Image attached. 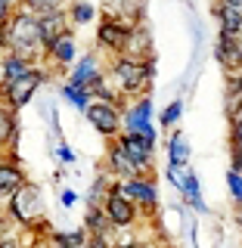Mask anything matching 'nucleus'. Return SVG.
I'll use <instances>...</instances> for the list:
<instances>
[{"instance_id":"c756f323","label":"nucleus","mask_w":242,"mask_h":248,"mask_svg":"<svg viewBox=\"0 0 242 248\" xmlns=\"http://www.w3.org/2000/svg\"><path fill=\"white\" fill-rule=\"evenodd\" d=\"M16 10H19V3H13V0H0V22H10Z\"/></svg>"},{"instance_id":"bb28decb","label":"nucleus","mask_w":242,"mask_h":248,"mask_svg":"<svg viewBox=\"0 0 242 248\" xmlns=\"http://www.w3.org/2000/svg\"><path fill=\"white\" fill-rule=\"evenodd\" d=\"M180 115H183V99H171L165 112H161V127H174L180 121Z\"/></svg>"},{"instance_id":"a878e982","label":"nucleus","mask_w":242,"mask_h":248,"mask_svg":"<svg viewBox=\"0 0 242 248\" xmlns=\"http://www.w3.org/2000/svg\"><path fill=\"white\" fill-rule=\"evenodd\" d=\"M227 189H230L233 205L242 208V170H236V168H230V170H227Z\"/></svg>"},{"instance_id":"0eeeda50","label":"nucleus","mask_w":242,"mask_h":248,"mask_svg":"<svg viewBox=\"0 0 242 248\" xmlns=\"http://www.w3.org/2000/svg\"><path fill=\"white\" fill-rule=\"evenodd\" d=\"M103 211L109 214V220L115 223V230H128V227H134L140 220V208L124 196L115 183H112V189H109V196L103 202Z\"/></svg>"},{"instance_id":"20e7f679","label":"nucleus","mask_w":242,"mask_h":248,"mask_svg":"<svg viewBox=\"0 0 242 248\" xmlns=\"http://www.w3.org/2000/svg\"><path fill=\"white\" fill-rule=\"evenodd\" d=\"M84 118L90 121V127L97 130L99 137H106L109 143L118 140L124 134V108L115 103H106V99H93L90 108L84 112Z\"/></svg>"},{"instance_id":"1a4fd4ad","label":"nucleus","mask_w":242,"mask_h":248,"mask_svg":"<svg viewBox=\"0 0 242 248\" xmlns=\"http://www.w3.org/2000/svg\"><path fill=\"white\" fill-rule=\"evenodd\" d=\"M25 183H28V177H25V170L19 165V155L6 152L3 158H0V205H10V199Z\"/></svg>"},{"instance_id":"6e6552de","label":"nucleus","mask_w":242,"mask_h":248,"mask_svg":"<svg viewBox=\"0 0 242 248\" xmlns=\"http://www.w3.org/2000/svg\"><path fill=\"white\" fill-rule=\"evenodd\" d=\"M115 186L128 196L140 211L152 214L159 208V186H155L152 177H137V180H115Z\"/></svg>"},{"instance_id":"7c9ffc66","label":"nucleus","mask_w":242,"mask_h":248,"mask_svg":"<svg viewBox=\"0 0 242 248\" xmlns=\"http://www.w3.org/2000/svg\"><path fill=\"white\" fill-rule=\"evenodd\" d=\"M112 248H155L152 242H137V239H128V242H118V245H112Z\"/></svg>"},{"instance_id":"6ab92c4d","label":"nucleus","mask_w":242,"mask_h":248,"mask_svg":"<svg viewBox=\"0 0 242 248\" xmlns=\"http://www.w3.org/2000/svg\"><path fill=\"white\" fill-rule=\"evenodd\" d=\"M84 230H87L90 236L106 239V242H109V236H112L115 223L109 220V214L103 211V208H87V214H84Z\"/></svg>"},{"instance_id":"58836bf2","label":"nucleus","mask_w":242,"mask_h":248,"mask_svg":"<svg viewBox=\"0 0 242 248\" xmlns=\"http://www.w3.org/2000/svg\"><path fill=\"white\" fill-rule=\"evenodd\" d=\"M0 158H3V152H0Z\"/></svg>"},{"instance_id":"393cba45","label":"nucleus","mask_w":242,"mask_h":248,"mask_svg":"<svg viewBox=\"0 0 242 248\" xmlns=\"http://www.w3.org/2000/svg\"><path fill=\"white\" fill-rule=\"evenodd\" d=\"M19 6L34 13V16H44V13H53V10H65V0H19Z\"/></svg>"},{"instance_id":"5701e85b","label":"nucleus","mask_w":242,"mask_h":248,"mask_svg":"<svg viewBox=\"0 0 242 248\" xmlns=\"http://www.w3.org/2000/svg\"><path fill=\"white\" fill-rule=\"evenodd\" d=\"M68 10V22H72V25L78 28V25H93V22H97V6L90 3V0H72V3L65 6Z\"/></svg>"},{"instance_id":"4468645a","label":"nucleus","mask_w":242,"mask_h":248,"mask_svg":"<svg viewBox=\"0 0 242 248\" xmlns=\"http://www.w3.org/2000/svg\"><path fill=\"white\" fill-rule=\"evenodd\" d=\"M115 143L121 146L124 152L130 155V158L137 161L140 168L143 170H152V155H155V143L149 137H140V134H128V130H124V134L115 140Z\"/></svg>"},{"instance_id":"39448f33","label":"nucleus","mask_w":242,"mask_h":248,"mask_svg":"<svg viewBox=\"0 0 242 248\" xmlns=\"http://www.w3.org/2000/svg\"><path fill=\"white\" fill-rule=\"evenodd\" d=\"M47 84V65H34L25 78H19L16 84H10V87H0V99H3L10 108H25L31 99H34V93L41 90Z\"/></svg>"},{"instance_id":"9b49d317","label":"nucleus","mask_w":242,"mask_h":248,"mask_svg":"<svg viewBox=\"0 0 242 248\" xmlns=\"http://www.w3.org/2000/svg\"><path fill=\"white\" fill-rule=\"evenodd\" d=\"M124 130L128 134H140V137H149L155 143V127H152V99H134L128 108H124Z\"/></svg>"},{"instance_id":"7ed1b4c3","label":"nucleus","mask_w":242,"mask_h":248,"mask_svg":"<svg viewBox=\"0 0 242 248\" xmlns=\"http://www.w3.org/2000/svg\"><path fill=\"white\" fill-rule=\"evenodd\" d=\"M6 211L16 223H22V227H34V223L44 220V189L37 183H25L19 192L10 199V205H6Z\"/></svg>"},{"instance_id":"ea45409f","label":"nucleus","mask_w":242,"mask_h":248,"mask_svg":"<svg viewBox=\"0 0 242 248\" xmlns=\"http://www.w3.org/2000/svg\"><path fill=\"white\" fill-rule=\"evenodd\" d=\"M13 3H19V0H13Z\"/></svg>"},{"instance_id":"f3484780","label":"nucleus","mask_w":242,"mask_h":248,"mask_svg":"<svg viewBox=\"0 0 242 248\" xmlns=\"http://www.w3.org/2000/svg\"><path fill=\"white\" fill-rule=\"evenodd\" d=\"M31 68H34V62L16 56V53H0V87H10V84H16L19 78H25Z\"/></svg>"},{"instance_id":"9d476101","label":"nucleus","mask_w":242,"mask_h":248,"mask_svg":"<svg viewBox=\"0 0 242 248\" xmlns=\"http://www.w3.org/2000/svg\"><path fill=\"white\" fill-rule=\"evenodd\" d=\"M81 59V46H78V34L75 31H65V34L59 37V41L50 44V50H47V65L59 68V72H72V65Z\"/></svg>"},{"instance_id":"f8f14e48","label":"nucleus","mask_w":242,"mask_h":248,"mask_svg":"<svg viewBox=\"0 0 242 248\" xmlns=\"http://www.w3.org/2000/svg\"><path fill=\"white\" fill-rule=\"evenodd\" d=\"M106 168H109V174L115 177V180H137V177H149V170H143L137 165L134 158H130L128 152L121 149L118 143H109V152H106Z\"/></svg>"},{"instance_id":"ddd939ff","label":"nucleus","mask_w":242,"mask_h":248,"mask_svg":"<svg viewBox=\"0 0 242 248\" xmlns=\"http://www.w3.org/2000/svg\"><path fill=\"white\" fill-rule=\"evenodd\" d=\"M106 72H109V68L103 65V59H99L97 53H81V59L72 65V72H68L65 81L75 84V87H87V90H90Z\"/></svg>"},{"instance_id":"e433bc0d","label":"nucleus","mask_w":242,"mask_h":248,"mask_svg":"<svg viewBox=\"0 0 242 248\" xmlns=\"http://www.w3.org/2000/svg\"><path fill=\"white\" fill-rule=\"evenodd\" d=\"M0 248H19V242H13V239H0Z\"/></svg>"},{"instance_id":"a211bd4d","label":"nucleus","mask_w":242,"mask_h":248,"mask_svg":"<svg viewBox=\"0 0 242 248\" xmlns=\"http://www.w3.org/2000/svg\"><path fill=\"white\" fill-rule=\"evenodd\" d=\"M19 143V118L16 108H10L0 99V152H13Z\"/></svg>"},{"instance_id":"412c9836","label":"nucleus","mask_w":242,"mask_h":248,"mask_svg":"<svg viewBox=\"0 0 242 248\" xmlns=\"http://www.w3.org/2000/svg\"><path fill=\"white\" fill-rule=\"evenodd\" d=\"M168 165L174 168H190V143L180 130H174L168 140Z\"/></svg>"},{"instance_id":"cd10ccee","label":"nucleus","mask_w":242,"mask_h":248,"mask_svg":"<svg viewBox=\"0 0 242 248\" xmlns=\"http://www.w3.org/2000/svg\"><path fill=\"white\" fill-rule=\"evenodd\" d=\"M230 152H242V115L230 121Z\"/></svg>"},{"instance_id":"c85d7f7f","label":"nucleus","mask_w":242,"mask_h":248,"mask_svg":"<svg viewBox=\"0 0 242 248\" xmlns=\"http://www.w3.org/2000/svg\"><path fill=\"white\" fill-rule=\"evenodd\" d=\"M53 155H56V158L62 161V165H75V161H78L75 149H72V146H68V143H62V140L56 143V149H53Z\"/></svg>"},{"instance_id":"f257e3e1","label":"nucleus","mask_w":242,"mask_h":248,"mask_svg":"<svg viewBox=\"0 0 242 248\" xmlns=\"http://www.w3.org/2000/svg\"><path fill=\"white\" fill-rule=\"evenodd\" d=\"M6 50L34 62V65H47V46L41 41V25H37L34 13L19 6L16 16L6 22Z\"/></svg>"},{"instance_id":"473e14b6","label":"nucleus","mask_w":242,"mask_h":248,"mask_svg":"<svg viewBox=\"0 0 242 248\" xmlns=\"http://www.w3.org/2000/svg\"><path fill=\"white\" fill-rule=\"evenodd\" d=\"M81 248H112V245H109L106 239H97V236H90V239H87V242H84Z\"/></svg>"},{"instance_id":"4c0bfd02","label":"nucleus","mask_w":242,"mask_h":248,"mask_svg":"<svg viewBox=\"0 0 242 248\" xmlns=\"http://www.w3.org/2000/svg\"><path fill=\"white\" fill-rule=\"evenodd\" d=\"M233 217H236V227L242 230V208H236V211H233Z\"/></svg>"},{"instance_id":"f704fd0d","label":"nucleus","mask_w":242,"mask_h":248,"mask_svg":"<svg viewBox=\"0 0 242 248\" xmlns=\"http://www.w3.org/2000/svg\"><path fill=\"white\" fill-rule=\"evenodd\" d=\"M230 155H233V168L242 170V152H230Z\"/></svg>"},{"instance_id":"aec40b11","label":"nucleus","mask_w":242,"mask_h":248,"mask_svg":"<svg viewBox=\"0 0 242 248\" xmlns=\"http://www.w3.org/2000/svg\"><path fill=\"white\" fill-rule=\"evenodd\" d=\"M211 13H214L217 25H221V34H242V13L239 10H233V6L217 0L211 6Z\"/></svg>"},{"instance_id":"4be33fe9","label":"nucleus","mask_w":242,"mask_h":248,"mask_svg":"<svg viewBox=\"0 0 242 248\" xmlns=\"http://www.w3.org/2000/svg\"><path fill=\"white\" fill-rule=\"evenodd\" d=\"M180 196L186 199V205H190L193 211H199V214H205V211H208L205 199H202V186H199V174H193V170H186V183H183Z\"/></svg>"},{"instance_id":"b1692460","label":"nucleus","mask_w":242,"mask_h":248,"mask_svg":"<svg viewBox=\"0 0 242 248\" xmlns=\"http://www.w3.org/2000/svg\"><path fill=\"white\" fill-rule=\"evenodd\" d=\"M59 93H62V99H65L72 108H78V112H87L90 103H93V93L87 87H75V84H68V81L59 87Z\"/></svg>"},{"instance_id":"f03ea898","label":"nucleus","mask_w":242,"mask_h":248,"mask_svg":"<svg viewBox=\"0 0 242 248\" xmlns=\"http://www.w3.org/2000/svg\"><path fill=\"white\" fill-rule=\"evenodd\" d=\"M152 75L155 65L152 62H134L128 56H115L109 65V81L112 87L121 93L124 99H143L152 90Z\"/></svg>"},{"instance_id":"2eb2a0df","label":"nucleus","mask_w":242,"mask_h":248,"mask_svg":"<svg viewBox=\"0 0 242 248\" xmlns=\"http://www.w3.org/2000/svg\"><path fill=\"white\" fill-rule=\"evenodd\" d=\"M37 25H41V41H44L47 50H50V44H53V41H59L65 31H72V22H68V10H53V13L37 16Z\"/></svg>"},{"instance_id":"dca6fc26","label":"nucleus","mask_w":242,"mask_h":248,"mask_svg":"<svg viewBox=\"0 0 242 248\" xmlns=\"http://www.w3.org/2000/svg\"><path fill=\"white\" fill-rule=\"evenodd\" d=\"M124 56L134 62H152V31L146 22L134 25V31L128 37V46H124Z\"/></svg>"},{"instance_id":"423d86ee","label":"nucleus","mask_w":242,"mask_h":248,"mask_svg":"<svg viewBox=\"0 0 242 248\" xmlns=\"http://www.w3.org/2000/svg\"><path fill=\"white\" fill-rule=\"evenodd\" d=\"M134 25H128L124 19H115V16H103L97 25V46H103L106 53L115 56H124V46H128V37Z\"/></svg>"},{"instance_id":"c9c22d12","label":"nucleus","mask_w":242,"mask_h":248,"mask_svg":"<svg viewBox=\"0 0 242 248\" xmlns=\"http://www.w3.org/2000/svg\"><path fill=\"white\" fill-rule=\"evenodd\" d=\"M221 3H227V6H233V10L242 13V0H221Z\"/></svg>"},{"instance_id":"72a5a7b5","label":"nucleus","mask_w":242,"mask_h":248,"mask_svg":"<svg viewBox=\"0 0 242 248\" xmlns=\"http://www.w3.org/2000/svg\"><path fill=\"white\" fill-rule=\"evenodd\" d=\"M0 53H6V22H0Z\"/></svg>"},{"instance_id":"2f4dec72","label":"nucleus","mask_w":242,"mask_h":248,"mask_svg":"<svg viewBox=\"0 0 242 248\" xmlns=\"http://www.w3.org/2000/svg\"><path fill=\"white\" fill-rule=\"evenodd\" d=\"M59 202H62V205H65V208H75V202H78V196H75L72 189H62V196H59Z\"/></svg>"}]
</instances>
